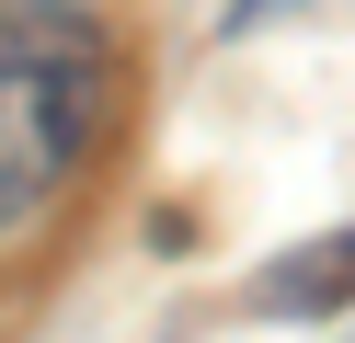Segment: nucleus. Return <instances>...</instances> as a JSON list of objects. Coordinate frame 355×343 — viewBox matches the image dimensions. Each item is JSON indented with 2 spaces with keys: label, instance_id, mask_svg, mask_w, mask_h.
I'll list each match as a JSON object with an SVG mask.
<instances>
[{
  "label": "nucleus",
  "instance_id": "obj_1",
  "mask_svg": "<svg viewBox=\"0 0 355 343\" xmlns=\"http://www.w3.org/2000/svg\"><path fill=\"white\" fill-rule=\"evenodd\" d=\"M103 103H115V46H103V23L46 12V0L0 12V240L35 229L69 195Z\"/></svg>",
  "mask_w": 355,
  "mask_h": 343
},
{
  "label": "nucleus",
  "instance_id": "obj_3",
  "mask_svg": "<svg viewBox=\"0 0 355 343\" xmlns=\"http://www.w3.org/2000/svg\"><path fill=\"white\" fill-rule=\"evenodd\" d=\"M275 12H298V0H230V35H252V23H275Z\"/></svg>",
  "mask_w": 355,
  "mask_h": 343
},
{
  "label": "nucleus",
  "instance_id": "obj_2",
  "mask_svg": "<svg viewBox=\"0 0 355 343\" xmlns=\"http://www.w3.org/2000/svg\"><path fill=\"white\" fill-rule=\"evenodd\" d=\"M252 297H263V309H298V320H309V309H344V297H355V229H332V240L286 252Z\"/></svg>",
  "mask_w": 355,
  "mask_h": 343
}]
</instances>
